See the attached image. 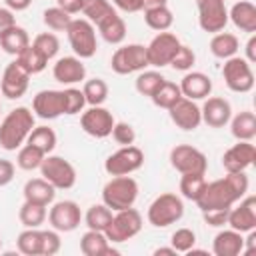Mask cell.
I'll list each match as a JSON object with an SVG mask.
<instances>
[{"mask_svg":"<svg viewBox=\"0 0 256 256\" xmlns=\"http://www.w3.org/2000/svg\"><path fill=\"white\" fill-rule=\"evenodd\" d=\"M112 214L114 212L102 202V204H92L86 210V214L82 216V220L88 226V230H100V232H104L108 228L110 220H112Z\"/></svg>","mask_w":256,"mask_h":256,"instance_id":"35","label":"cell"},{"mask_svg":"<svg viewBox=\"0 0 256 256\" xmlns=\"http://www.w3.org/2000/svg\"><path fill=\"white\" fill-rule=\"evenodd\" d=\"M0 250H2V238H0Z\"/></svg>","mask_w":256,"mask_h":256,"instance_id":"61","label":"cell"},{"mask_svg":"<svg viewBox=\"0 0 256 256\" xmlns=\"http://www.w3.org/2000/svg\"><path fill=\"white\" fill-rule=\"evenodd\" d=\"M38 170H40V176L48 180L56 190H70L78 178L72 162L56 154H46Z\"/></svg>","mask_w":256,"mask_h":256,"instance_id":"7","label":"cell"},{"mask_svg":"<svg viewBox=\"0 0 256 256\" xmlns=\"http://www.w3.org/2000/svg\"><path fill=\"white\" fill-rule=\"evenodd\" d=\"M198 24L204 32H222L228 24V8L224 0H196Z\"/></svg>","mask_w":256,"mask_h":256,"instance_id":"13","label":"cell"},{"mask_svg":"<svg viewBox=\"0 0 256 256\" xmlns=\"http://www.w3.org/2000/svg\"><path fill=\"white\" fill-rule=\"evenodd\" d=\"M36 126V116L26 106L12 108L0 122V148L14 152L18 150L26 140L32 128Z\"/></svg>","mask_w":256,"mask_h":256,"instance_id":"2","label":"cell"},{"mask_svg":"<svg viewBox=\"0 0 256 256\" xmlns=\"http://www.w3.org/2000/svg\"><path fill=\"white\" fill-rule=\"evenodd\" d=\"M180 92L184 98L190 100H204L210 96L212 92V80L210 76H206L204 72H196V70H188L182 80H180Z\"/></svg>","mask_w":256,"mask_h":256,"instance_id":"23","label":"cell"},{"mask_svg":"<svg viewBox=\"0 0 256 256\" xmlns=\"http://www.w3.org/2000/svg\"><path fill=\"white\" fill-rule=\"evenodd\" d=\"M202 122L210 128H224L232 118V106L222 96H208L200 106Z\"/></svg>","mask_w":256,"mask_h":256,"instance_id":"22","label":"cell"},{"mask_svg":"<svg viewBox=\"0 0 256 256\" xmlns=\"http://www.w3.org/2000/svg\"><path fill=\"white\" fill-rule=\"evenodd\" d=\"M28 84H30V72L18 60H12L2 72L0 92L8 100H18V98H22L26 94Z\"/></svg>","mask_w":256,"mask_h":256,"instance_id":"16","label":"cell"},{"mask_svg":"<svg viewBox=\"0 0 256 256\" xmlns=\"http://www.w3.org/2000/svg\"><path fill=\"white\" fill-rule=\"evenodd\" d=\"M44 152L40 148H36L34 144L30 142H24L20 148H18V154H16V166L20 170H26V172H32V170H38L42 160H44Z\"/></svg>","mask_w":256,"mask_h":256,"instance_id":"34","label":"cell"},{"mask_svg":"<svg viewBox=\"0 0 256 256\" xmlns=\"http://www.w3.org/2000/svg\"><path fill=\"white\" fill-rule=\"evenodd\" d=\"M82 2L84 0H56V6L62 8L64 12H68L72 16V14L82 12Z\"/></svg>","mask_w":256,"mask_h":256,"instance_id":"55","label":"cell"},{"mask_svg":"<svg viewBox=\"0 0 256 256\" xmlns=\"http://www.w3.org/2000/svg\"><path fill=\"white\" fill-rule=\"evenodd\" d=\"M16 60L30 72V76H34V74H40L46 66H48V58L30 42L18 56H16Z\"/></svg>","mask_w":256,"mask_h":256,"instance_id":"37","label":"cell"},{"mask_svg":"<svg viewBox=\"0 0 256 256\" xmlns=\"http://www.w3.org/2000/svg\"><path fill=\"white\" fill-rule=\"evenodd\" d=\"M142 224H144L142 214L134 206H130L124 210H116L112 214V220H110L108 228L104 230V234L110 244H122V242L132 240L136 234H140Z\"/></svg>","mask_w":256,"mask_h":256,"instance_id":"5","label":"cell"},{"mask_svg":"<svg viewBox=\"0 0 256 256\" xmlns=\"http://www.w3.org/2000/svg\"><path fill=\"white\" fill-rule=\"evenodd\" d=\"M230 132L236 140L252 142L256 138V114L252 110H242L230 118Z\"/></svg>","mask_w":256,"mask_h":256,"instance_id":"30","label":"cell"},{"mask_svg":"<svg viewBox=\"0 0 256 256\" xmlns=\"http://www.w3.org/2000/svg\"><path fill=\"white\" fill-rule=\"evenodd\" d=\"M256 160V146L246 140H238L222 154V168L226 172H246Z\"/></svg>","mask_w":256,"mask_h":256,"instance_id":"20","label":"cell"},{"mask_svg":"<svg viewBox=\"0 0 256 256\" xmlns=\"http://www.w3.org/2000/svg\"><path fill=\"white\" fill-rule=\"evenodd\" d=\"M82 92L88 106H102L108 98V84L102 78H90V80H84Z\"/></svg>","mask_w":256,"mask_h":256,"instance_id":"41","label":"cell"},{"mask_svg":"<svg viewBox=\"0 0 256 256\" xmlns=\"http://www.w3.org/2000/svg\"><path fill=\"white\" fill-rule=\"evenodd\" d=\"M112 12H116V8L110 4V0H84L82 2V14L88 22H92L94 26L100 24L106 16H110Z\"/></svg>","mask_w":256,"mask_h":256,"instance_id":"40","label":"cell"},{"mask_svg":"<svg viewBox=\"0 0 256 256\" xmlns=\"http://www.w3.org/2000/svg\"><path fill=\"white\" fill-rule=\"evenodd\" d=\"M110 136L116 140V144H120V146H130V144H134V140H136V130H134L128 122H116Z\"/></svg>","mask_w":256,"mask_h":256,"instance_id":"49","label":"cell"},{"mask_svg":"<svg viewBox=\"0 0 256 256\" xmlns=\"http://www.w3.org/2000/svg\"><path fill=\"white\" fill-rule=\"evenodd\" d=\"M48 218V206L24 200L18 210V220L24 228H40Z\"/></svg>","mask_w":256,"mask_h":256,"instance_id":"32","label":"cell"},{"mask_svg":"<svg viewBox=\"0 0 256 256\" xmlns=\"http://www.w3.org/2000/svg\"><path fill=\"white\" fill-rule=\"evenodd\" d=\"M158 6H168V0H142V10H150Z\"/></svg>","mask_w":256,"mask_h":256,"instance_id":"59","label":"cell"},{"mask_svg":"<svg viewBox=\"0 0 256 256\" xmlns=\"http://www.w3.org/2000/svg\"><path fill=\"white\" fill-rule=\"evenodd\" d=\"M14 174H16L14 162H10L6 158H0V188L2 186H8L14 180Z\"/></svg>","mask_w":256,"mask_h":256,"instance_id":"52","label":"cell"},{"mask_svg":"<svg viewBox=\"0 0 256 256\" xmlns=\"http://www.w3.org/2000/svg\"><path fill=\"white\" fill-rule=\"evenodd\" d=\"M96 28H98V34L102 36V40L108 44L118 46L126 38V22L122 20V16L118 12H112L110 16H106L100 24H96Z\"/></svg>","mask_w":256,"mask_h":256,"instance_id":"28","label":"cell"},{"mask_svg":"<svg viewBox=\"0 0 256 256\" xmlns=\"http://www.w3.org/2000/svg\"><path fill=\"white\" fill-rule=\"evenodd\" d=\"M152 254H154V256H176L178 252H176L172 246H160V248H156Z\"/></svg>","mask_w":256,"mask_h":256,"instance_id":"60","label":"cell"},{"mask_svg":"<svg viewBox=\"0 0 256 256\" xmlns=\"http://www.w3.org/2000/svg\"><path fill=\"white\" fill-rule=\"evenodd\" d=\"M16 250L24 256H42V230L26 228L16 238Z\"/></svg>","mask_w":256,"mask_h":256,"instance_id":"33","label":"cell"},{"mask_svg":"<svg viewBox=\"0 0 256 256\" xmlns=\"http://www.w3.org/2000/svg\"><path fill=\"white\" fill-rule=\"evenodd\" d=\"M68 44L74 52V56L86 60L92 58L98 50V40H96V26L88 22L86 18H72L70 26L66 28Z\"/></svg>","mask_w":256,"mask_h":256,"instance_id":"6","label":"cell"},{"mask_svg":"<svg viewBox=\"0 0 256 256\" xmlns=\"http://www.w3.org/2000/svg\"><path fill=\"white\" fill-rule=\"evenodd\" d=\"M250 180L246 172H226L224 178L206 182L200 198L196 200L200 212L216 208H232L242 196L248 194Z\"/></svg>","mask_w":256,"mask_h":256,"instance_id":"1","label":"cell"},{"mask_svg":"<svg viewBox=\"0 0 256 256\" xmlns=\"http://www.w3.org/2000/svg\"><path fill=\"white\" fill-rule=\"evenodd\" d=\"M182 98V92H180V86L176 84V82H170V80H164L158 88H156V92L150 96V100L154 102V106H158V108H164V110H168L176 100H180Z\"/></svg>","mask_w":256,"mask_h":256,"instance_id":"38","label":"cell"},{"mask_svg":"<svg viewBox=\"0 0 256 256\" xmlns=\"http://www.w3.org/2000/svg\"><path fill=\"white\" fill-rule=\"evenodd\" d=\"M182 216H184V202L174 192H164L156 196L150 202L148 212H146V218L154 228H168L180 222Z\"/></svg>","mask_w":256,"mask_h":256,"instance_id":"4","label":"cell"},{"mask_svg":"<svg viewBox=\"0 0 256 256\" xmlns=\"http://www.w3.org/2000/svg\"><path fill=\"white\" fill-rule=\"evenodd\" d=\"M30 44V36L26 32V28L14 24L12 28L4 30L0 34V48L6 52V54H12V56H18L26 46Z\"/></svg>","mask_w":256,"mask_h":256,"instance_id":"31","label":"cell"},{"mask_svg":"<svg viewBox=\"0 0 256 256\" xmlns=\"http://www.w3.org/2000/svg\"><path fill=\"white\" fill-rule=\"evenodd\" d=\"M32 44H34L48 60L56 58L58 52H60V40H58V36H56L54 32H40L38 36H34Z\"/></svg>","mask_w":256,"mask_h":256,"instance_id":"45","label":"cell"},{"mask_svg":"<svg viewBox=\"0 0 256 256\" xmlns=\"http://www.w3.org/2000/svg\"><path fill=\"white\" fill-rule=\"evenodd\" d=\"M228 22H232L238 30L254 34L256 32V6L250 0H240L228 10Z\"/></svg>","mask_w":256,"mask_h":256,"instance_id":"26","label":"cell"},{"mask_svg":"<svg viewBox=\"0 0 256 256\" xmlns=\"http://www.w3.org/2000/svg\"><path fill=\"white\" fill-rule=\"evenodd\" d=\"M170 166L176 172H180V174H190V172L206 174V170H208V158L196 146L176 144L170 150Z\"/></svg>","mask_w":256,"mask_h":256,"instance_id":"11","label":"cell"},{"mask_svg":"<svg viewBox=\"0 0 256 256\" xmlns=\"http://www.w3.org/2000/svg\"><path fill=\"white\" fill-rule=\"evenodd\" d=\"M222 78H224V84L228 86V90H232L236 94H246V92H250L254 88L252 64L244 56H238V54L228 58V60H224Z\"/></svg>","mask_w":256,"mask_h":256,"instance_id":"8","label":"cell"},{"mask_svg":"<svg viewBox=\"0 0 256 256\" xmlns=\"http://www.w3.org/2000/svg\"><path fill=\"white\" fill-rule=\"evenodd\" d=\"M14 24H16V16H14V12H12L10 8H2V6H0V34H2L4 30L12 28Z\"/></svg>","mask_w":256,"mask_h":256,"instance_id":"54","label":"cell"},{"mask_svg":"<svg viewBox=\"0 0 256 256\" xmlns=\"http://www.w3.org/2000/svg\"><path fill=\"white\" fill-rule=\"evenodd\" d=\"M244 58H246L250 64L256 62V34H250V38H248V42H246V46H244Z\"/></svg>","mask_w":256,"mask_h":256,"instance_id":"56","label":"cell"},{"mask_svg":"<svg viewBox=\"0 0 256 256\" xmlns=\"http://www.w3.org/2000/svg\"><path fill=\"white\" fill-rule=\"evenodd\" d=\"M62 248L60 232L58 230H42V256H54Z\"/></svg>","mask_w":256,"mask_h":256,"instance_id":"50","label":"cell"},{"mask_svg":"<svg viewBox=\"0 0 256 256\" xmlns=\"http://www.w3.org/2000/svg\"><path fill=\"white\" fill-rule=\"evenodd\" d=\"M22 194H24V200H30V202H38V204H44V206H50L56 198V188L44 180L42 176L40 178H30L26 180L24 188H22Z\"/></svg>","mask_w":256,"mask_h":256,"instance_id":"27","label":"cell"},{"mask_svg":"<svg viewBox=\"0 0 256 256\" xmlns=\"http://www.w3.org/2000/svg\"><path fill=\"white\" fill-rule=\"evenodd\" d=\"M80 252L84 256H118L120 250H116L104 232L100 230H86L80 238Z\"/></svg>","mask_w":256,"mask_h":256,"instance_id":"24","label":"cell"},{"mask_svg":"<svg viewBox=\"0 0 256 256\" xmlns=\"http://www.w3.org/2000/svg\"><path fill=\"white\" fill-rule=\"evenodd\" d=\"M138 182L126 174V176H112L104 188H102V202L112 210H124V208H130L136 204L138 200Z\"/></svg>","mask_w":256,"mask_h":256,"instance_id":"3","label":"cell"},{"mask_svg":"<svg viewBox=\"0 0 256 256\" xmlns=\"http://www.w3.org/2000/svg\"><path fill=\"white\" fill-rule=\"evenodd\" d=\"M168 114H170V120L184 132H192L202 124L200 106L196 104V100H190L184 96L168 108Z\"/></svg>","mask_w":256,"mask_h":256,"instance_id":"19","label":"cell"},{"mask_svg":"<svg viewBox=\"0 0 256 256\" xmlns=\"http://www.w3.org/2000/svg\"><path fill=\"white\" fill-rule=\"evenodd\" d=\"M64 96H66V116H74V114H80L84 110L86 98H84V92L80 88L68 86V88H64Z\"/></svg>","mask_w":256,"mask_h":256,"instance_id":"48","label":"cell"},{"mask_svg":"<svg viewBox=\"0 0 256 256\" xmlns=\"http://www.w3.org/2000/svg\"><path fill=\"white\" fill-rule=\"evenodd\" d=\"M228 212H230V208L206 210V212H202V218H204V222H206L208 226H212V228H222V226H226Z\"/></svg>","mask_w":256,"mask_h":256,"instance_id":"51","label":"cell"},{"mask_svg":"<svg viewBox=\"0 0 256 256\" xmlns=\"http://www.w3.org/2000/svg\"><path fill=\"white\" fill-rule=\"evenodd\" d=\"M116 120L114 114L104 106H90L80 114V128L92 138H106L112 134Z\"/></svg>","mask_w":256,"mask_h":256,"instance_id":"14","label":"cell"},{"mask_svg":"<svg viewBox=\"0 0 256 256\" xmlns=\"http://www.w3.org/2000/svg\"><path fill=\"white\" fill-rule=\"evenodd\" d=\"M110 4L122 12H128V14L142 10V0H110Z\"/></svg>","mask_w":256,"mask_h":256,"instance_id":"53","label":"cell"},{"mask_svg":"<svg viewBox=\"0 0 256 256\" xmlns=\"http://www.w3.org/2000/svg\"><path fill=\"white\" fill-rule=\"evenodd\" d=\"M52 76L64 86H74L86 80V66L78 56H62L52 66Z\"/></svg>","mask_w":256,"mask_h":256,"instance_id":"21","label":"cell"},{"mask_svg":"<svg viewBox=\"0 0 256 256\" xmlns=\"http://www.w3.org/2000/svg\"><path fill=\"white\" fill-rule=\"evenodd\" d=\"M144 22L148 28H152L156 32H166L174 24V14L168 6L150 8V10H144Z\"/></svg>","mask_w":256,"mask_h":256,"instance_id":"36","label":"cell"},{"mask_svg":"<svg viewBox=\"0 0 256 256\" xmlns=\"http://www.w3.org/2000/svg\"><path fill=\"white\" fill-rule=\"evenodd\" d=\"M208 46H210V52H212L214 58L228 60V58H232V56L238 54V50H240V40H238L236 34H232V32H224V30H222V32L212 34Z\"/></svg>","mask_w":256,"mask_h":256,"instance_id":"29","label":"cell"},{"mask_svg":"<svg viewBox=\"0 0 256 256\" xmlns=\"http://www.w3.org/2000/svg\"><path fill=\"white\" fill-rule=\"evenodd\" d=\"M34 116L42 120H56L66 114V96L64 90H40L32 100Z\"/></svg>","mask_w":256,"mask_h":256,"instance_id":"17","label":"cell"},{"mask_svg":"<svg viewBox=\"0 0 256 256\" xmlns=\"http://www.w3.org/2000/svg\"><path fill=\"white\" fill-rule=\"evenodd\" d=\"M206 182H208V180L204 178V174H198V172L182 174V178H180V194H182V198L196 202V200L200 198V194H202Z\"/></svg>","mask_w":256,"mask_h":256,"instance_id":"42","label":"cell"},{"mask_svg":"<svg viewBox=\"0 0 256 256\" xmlns=\"http://www.w3.org/2000/svg\"><path fill=\"white\" fill-rule=\"evenodd\" d=\"M226 224L232 230H238L242 234L256 230V196L246 194L242 196L228 212V220Z\"/></svg>","mask_w":256,"mask_h":256,"instance_id":"18","label":"cell"},{"mask_svg":"<svg viewBox=\"0 0 256 256\" xmlns=\"http://www.w3.org/2000/svg\"><path fill=\"white\" fill-rule=\"evenodd\" d=\"M4 4H6V8H10L12 12H22V10L30 8L32 0H4Z\"/></svg>","mask_w":256,"mask_h":256,"instance_id":"57","label":"cell"},{"mask_svg":"<svg viewBox=\"0 0 256 256\" xmlns=\"http://www.w3.org/2000/svg\"><path fill=\"white\" fill-rule=\"evenodd\" d=\"M170 246L180 252V254H186L190 248L196 246V232L192 228H178L172 232L170 236Z\"/></svg>","mask_w":256,"mask_h":256,"instance_id":"46","label":"cell"},{"mask_svg":"<svg viewBox=\"0 0 256 256\" xmlns=\"http://www.w3.org/2000/svg\"><path fill=\"white\" fill-rule=\"evenodd\" d=\"M248 236L244 238V250H242V254H250V252H254V248H256V230H250V232H246Z\"/></svg>","mask_w":256,"mask_h":256,"instance_id":"58","label":"cell"},{"mask_svg":"<svg viewBox=\"0 0 256 256\" xmlns=\"http://www.w3.org/2000/svg\"><path fill=\"white\" fill-rule=\"evenodd\" d=\"M244 250V234L238 230H220L212 240L214 256H238Z\"/></svg>","mask_w":256,"mask_h":256,"instance_id":"25","label":"cell"},{"mask_svg":"<svg viewBox=\"0 0 256 256\" xmlns=\"http://www.w3.org/2000/svg\"><path fill=\"white\" fill-rule=\"evenodd\" d=\"M180 40L176 34L172 32H158L150 44L146 46V56H148V66H154V68H164V66H170L174 54L178 52L180 48Z\"/></svg>","mask_w":256,"mask_h":256,"instance_id":"12","label":"cell"},{"mask_svg":"<svg viewBox=\"0 0 256 256\" xmlns=\"http://www.w3.org/2000/svg\"><path fill=\"white\" fill-rule=\"evenodd\" d=\"M110 68L114 74L126 76L134 72H142L148 68V56L144 44H124L116 48V52L110 58Z\"/></svg>","mask_w":256,"mask_h":256,"instance_id":"9","label":"cell"},{"mask_svg":"<svg viewBox=\"0 0 256 256\" xmlns=\"http://www.w3.org/2000/svg\"><path fill=\"white\" fill-rule=\"evenodd\" d=\"M194 64H196V54H194V50H192L190 46H186V44H180V48H178V52L174 54L170 66H172L174 70H178V72H188V70H192Z\"/></svg>","mask_w":256,"mask_h":256,"instance_id":"47","label":"cell"},{"mask_svg":"<svg viewBox=\"0 0 256 256\" xmlns=\"http://www.w3.org/2000/svg\"><path fill=\"white\" fill-rule=\"evenodd\" d=\"M30 144H34L36 148H40L44 154H52V150L56 148L58 144V138H56V132L50 128V126H34L32 132L28 134V140Z\"/></svg>","mask_w":256,"mask_h":256,"instance_id":"39","label":"cell"},{"mask_svg":"<svg viewBox=\"0 0 256 256\" xmlns=\"http://www.w3.org/2000/svg\"><path fill=\"white\" fill-rule=\"evenodd\" d=\"M142 166H144V152L134 144L118 148L104 162V170L108 176H126L140 170Z\"/></svg>","mask_w":256,"mask_h":256,"instance_id":"10","label":"cell"},{"mask_svg":"<svg viewBox=\"0 0 256 256\" xmlns=\"http://www.w3.org/2000/svg\"><path fill=\"white\" fill-rule=\"evenodd\" d=\"M48 222L58 232H74L82 222V210L74 200L52 202L48 210Z\"/></svg>","mask_w":256,"mask_h":256,"instance_id":"15","label":"cell"},{"mask_svg":"<svg viewBox=\"0 0 256 256\" xmlns=\"http://www.w3.org/2000/svg\"><path fill=\"white\" fill-rule=\"evenodd\" d=\"M42 22L52 32H66V28L72 22V16L68 12H64L62 8H58V6H52V8H46L42 12Z\"/></svg>","mask_w":256,"mask_h":256,"instance_id":"44","label":"cell"},{"mask_svg":"<svg viewBox=\"0 0 256 256\" xmlns=\"http://www.w3.org/2000/svg\"><path fill=\"white\" fill-rule=\"evenodd\" d=\"M166 78L158 72V70H142L138 76H136V80H134V88H136V92L140 94V96H152L154 92H156V88L164 82Z\"/></svg>","mask_w":256,"mask_h":256,"instance_id":"43","label":"cell"}]
</instances>
